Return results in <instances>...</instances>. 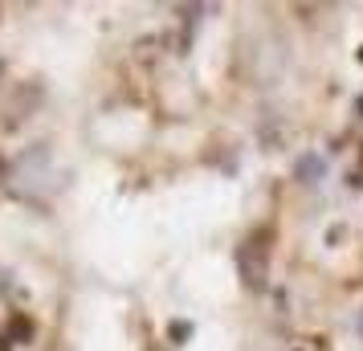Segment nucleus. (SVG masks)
<instances>
[{"mask_svg": "<svg viewBox=\"0 0 363 351\" xmlns=\"http://www.w3.org/2000/svg\"><path fill=\"white\" fill-rule=\"evenodd\" d=\"M327 176V160L323 155H314V151H302L294 160V180L298 184H306V188H314L318 180Z\"/></svg>", "mask_w": 363, "mask_h": 351, "instance_id": "f257e3e1", "label": "nucleus"}, {"mask_svg": "<svg viewBox=\"0 0 363 351\" xmlns=\"http://www.w3.org/2000/svg\"><path fill=\"white\" fill-rule=\"evenodd\" d=\"M355 327H359V335H363V311H359V318H355Z\"/></svg>", "mask_w": 363, "mask_h": 351, "instance_id": "f03ea898", "label": "nucleus"}, {"mask_svg": "<svg viewBox=\"0 0 363 351\" xmlns=\"http://www.w3.org/2000/svg\"><path fill=\"white\" fill-rule=\"evenodd\" d=\"M0 172H4V160H0Z\"/></svg>", "mask_w": 363, "mask_h": 351, "instance_id": "7ed1b4c3", "label": "nucleus"}, {"mask_svg": "<svg viewBox=\"0 0 363 351\" xmlns=\"http://www.w3.org/2000/svg\"><path fill=\"white\" fill-rule=\"evenodd\" d=\"M359 62H363V50H359Z\"/></svg>", "mask_w": 363, "mask_h": 351, "instance_id": "20e7f679", "label": "nucleus"}]
</instances>
